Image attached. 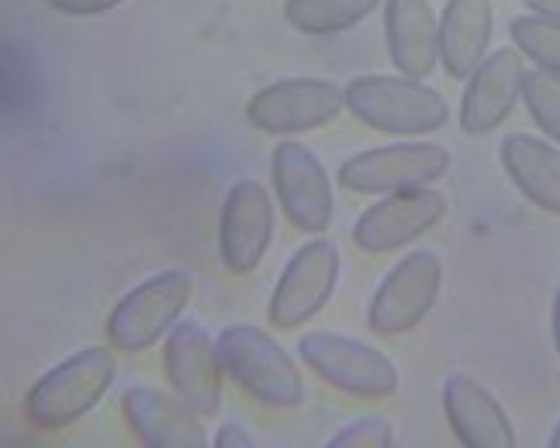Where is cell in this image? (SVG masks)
Segmentation results:
<instances>
[{
	"mask_svg": "<svg viewBox=\"0 0 560 448\" xmlns=\"http://www.w3.org/2000/svg\"><path fill=\"white\" fill-rule=\"evenodd\" d=\"M116 352L106 345L79 349L27 388L25 418L39 431H61L85 418L116 382Z\"/></svg>",
	"mask_w": 560,
	"mask_h": 448,
	"instance_id": "6da1fadb",
	"label": "cell"
},
{
	"mask_svg": "<svg viewBox=\"0 0 560 448\" xmlns=\"http://www.w3.org/2000/svg\"><path fill=\"white\" fill-rule=\"evenodd\" d=\"M224 373L267 409H298L306 397L294 355L258 325H228L215 337Z\"/></svg>",
	"mask_w": 560,
	"mask_h": 448,
	"instance_id": "7a4b0ae2",
	"label": "cell"
},
{
	"mask_svg": "<svg viewBox=\"0 0 560 448\" xmlns=\"http://www.w3.org/2000/svg\"><path fill=\"white\" fill-rule=\"evenodd\" d=\"M346 109L366 128L392 137H421L448 121V104L433 85L412 76H354L346 85Z\"/></svg>",
	"mask_w": 560,
	"mask_h": 448,
	"instance_id": "3957f363",
	"label": "cell"
},
{
	"mask_svg": "<svg viewBox=\"0 0 560 448\" xmlns=\"http://www.w3.org/2000/svg\"><path fill=\"white\" fill-rule=\"evenodd\" d=\"M298 357L322 382L349 397L382 400V397H394L400 388V369L392 357L376 345L346 333L313 330L300 337Z\"/></svg>",
	"mask_w": 560,
	"mask_h": 448,
	"instance_id": "277c9868",
	"label": "cell"
},
{
	"mask_svg": "<svg viewBox=\"0 0 560 448\" xmlns=\"http://www.w3.org/2000/svg\"><path fill=\"white\" fill-rule=\"evenodd\" d=\"M195 297V276L188 270H167L143 279L106 318V340L125 355H137L164 340L183 321Z\"/></svg>",
	"mask_w": 560,
	"mask_h": 448,
	"instance_id": "5b68a950",
	"label": "cell"
},
{
	"mask_svg": "<svg viewBox=\"0 0 560 448\" xmlns=\"http://www.w3.org/2000/svg\"><path fill=\"white\" fill-rule=\"evenodd\" d=\"M452 170V152L428 140L376 145L342 161L337 179L352 194H394L428 188Z\"/></svg>",
	"mask_w": 560,
	"mask_h": 448,
	"instance_id": "8992f818",
	"label": "cell"
},
{
	"mask_svg": "<svg viewBox=\"0 0 560 448\" xmlns=\"http://www.w3.org/2000/svg\"><path fill=\"white\" fill-rule=\"evenodd\" d=\"M443 261L430 249L409 251L382 279L366 309V328L376 337H404L433 313L443 291Z\"/></svg>",
	"mask_w": 560,
	"mask_h": 448,
	"instance_id": "52a82bcc",
	"label": "cell"
},
{
	"mask_svg": "<svg viewBox=\"0 0 560 448\" xmlns=\"http://www.w3.org/2000/svg\"><path fill=\"white\" fill-rule=\"evenodd\" d=\"M346 106V89L330 80H279L248 97L246 121L276 137L318 131L337 119Z\"/></svg>",
	"mask_w": 560,
	"mask_h": 448,
	"instance_id": "ba28073f",
	"label": "cell"
},
{
	"mask_svg": "<svg viewBox=\"0 0 560 448\" xmlns=\"http://www.w3.org/2000/svg\"><path fill=\"white\" fill-rule=\"evenodd\" d=\"M339 267L342 258L334 239L318 234L303 243L276 282L270 297V325L279 330H298L313 321L337 291Z\"/></svg>",
	"mask_w": 560,
	"mask_h": 448,
	"instance_id": "9c48e42d",
	"label": "cell"
},
{
	"mask_svg": "<svg viewBox=\"0 0 560 448\" xmlns=\"http://www.w3.org/2000/svg\"><path fill=\"white\" fill-rule=\"evenodd\" d=\"M273 194L285 219L303 234H325L334 219V185L310 145L282 140L270 155Z\"/></svg>",
	"mask_w": 560,
	"mask_h": 448,
	"instance_id": "30bf717a",
	"label": "cell"
},
{
	"mask_svg": "<svg viewBox=\"0 0 560 448\" xmlns=\"http://www.w3.org/2000/svg\"><path fill=\"white\" fill-rule=\"evenodd\" d=\"M448 203L436 188H409L376 200L354 222V246L366 255H392L430 234L443 222Z\"/></svg>",
	"mask_w": 560,
	"mask_h": 448,
	"instance_id": "8fae6325",
	"label": "cell"
},
{
	"mask_svg": "<svg viewBox=\"0 0 560 448\" xmlns=\"http://www.w3.org/2000/svg\"><path fill=\"white\" fill-rule=\"evenodd\" d=\"M276 231V207L258 179H240L224 194L219 219V255L228 273L246 276L270 251Z\"/></svg>",
	"mask_w": 560,
	"mask_h": 448,
	"instance_id": "7c38bea8",
	"label": "cell"
},
{
	"mask_svg": "<svg viewBox=\"0 0 560 448\" xmlns=\"http://www.w3.org/2000/svg\"><path fill=\"white\" fill-rule=\"evenodd\" d=\"M164 373L170 388L183 397L197 415H215L222 409L224 364L219 343L197 321H179L164 340Z\"/></svg>",
	"mask_w": 560,
	"mask_h": 448,
	"instance_id": "4fadbf2b",
	"label": "cell"
},
{
	"mask_svg": "<svg viewBox=\"0 0 560 448\" xmlns=\"http://www.w3.org/2000/svg\"><path fill=\"white\" fill-rule=\"evenodd\" d=\"M527 64L518 49H497L469 73L460 97V131L485 137L497 131L522 101Z\"/></svg>",
	"mask_w": 560,
	"mask_h": 448,
	"instance_id": "5bb4252c",
	"label": "cell"
},
{
	"mask_svg": "<svg viewBox=\"0 0 560 448\" xmlns=\"http://www.w3.org/2000/svg\"><path fill=\"white\" fill-rule=\"evenodd\" d=\"M121 415L131 434L149 448H203L207 431L183 397L155 385H131L121 394Z\"/></svg>",
	"mask_w": 560,
	"mask_h": 448,
	"instance_id": "9a60e30c",
	"label": "cell"
},
{
	"mask_svg": "<svg viewBox=\"0 0 560 448\" xmlns=\"http://www.w3.org/2000/svg\"><path fill=\"white\" fill-rule=\"evenodd\" d=\"M445 418L457 443L467 448H515L518 436L503 403L485 385L464 373H452L443 382Z\"/></svg>",
	"mask_w": 560,
	"mask_h": 448,
	"instance_id": "2e32d148",
	"label": "cell"
},
{
	"mask_svg": "<svg viewBox=\"0 0 560 448\" xmlns=\"http://www.w3.org/2000/svg\"><path fill=\"white\" fill-rule=\"evenodd\" d=\"M385 43L397 73L428 80L440 64V19L430 0H385Z\"/></svg>",
	"mask_w": 560,
	"mask_h": 448,
	"instance_id": "e0dca14e",
	"label": "cell"
},
{
	"mask_svg": "<svg viewBox=\"0 0 560 448\" xmlns=\"http://www.w3.org/2000/svg\"><path fill=\"white\" fill-rule=\"evenodd\" d=\"M491 37V0H445L440 15V64L452 80H469V73L488 58Z\"/></svg>",
	"mask_w": 560,
	"mask_h": 448,
	"instance_id": "ac0fdd59",
	"label": "cell"
},
{
	"mask_svg": "<svg viewBox=\"0 0 560 448\" xmlns=\"http://www.w3.org/2000/svg\"><path fill=\"white\" fill-rule=\"evenodd\" d=\"M500 164L512 185L539 210L560 215V149L534 133H509L500 143Z\"/></svg>",
	"mask_w": 560,
	"mask_h": 448,
	"instance_id": "d6986e66",
	"label": "cell"
},
{
	"mask_svg": "<svg viewBox=\"0 0 560 448\" xmlns=\"http://www.w3.org/2000/svg\"><path fill=\"white\" fill-rule=\"evenodd\" d=\"M382 3L385 0H285V19L300 34L330 37L361 25Z\"/></svg>",
	"mask_w": 560,
	"mask_h": 448,
	"instance_id": "ffe728a7",
	"label": "cell"
},
{
	"mask_svg": "<svg viewBox=\"0 0 560 448\" xmlns=\"http://www.w3.org/2000/svg\"><path fill=\"white\" fill-rule=\"evenodd\" d=\"M509 37L515 49L530 58L539 70L560 76V22L546 15H515L509 25Z\"/></svg>",
	"mask_w": 560,
	"mask_h": 448,
	"instance_id": "44dd1931",
	"label": "cell"
},
{
	"mask_svg": "<svg viewBox=\"0 0 560 448\" xmlns=\"http://www.w3.org/2000/svg\"><path fill=\"white\" fill-rule=\"evenodd\" d=\"M522 101L527 113L542 131L560 145V76L548 70H527L522 89Z\"/></svg>",
	"mask_w": 560,
	"mask_h": 448,
	"instance_id": "7402d4cb",
	"label": "cell"
},
{
	"mask_svg": "<svg viewBox=\"0 0 560 448\" xmlns=\"http://www.w3.org/2000/svg\"><path fill=\"white\" fill-rule=\"evenodd\" d=\"M394 446V427L385 418H358V422L346 424L327 448H392Z\"/></svg>",
	"mask_w": 560,
	"mask_h": 448,
	"instance_id": "603a6c76",
	"label": "cell"
},
{
	"mask_svg": "<svg viewBox=\"0 0 560 448\" xmlns=\"http://www.w3.org/2000/svg\"><path fill=\"white\" fill-rule=\"evenodd\" d=\"M46 3L65 15H104L118 10L125 0H46Z\"/></svg>",
	"mask_w": 560,
	"mask_h": 448,
	"instance_id": "cb8c5ba5",
	"label": "cell"
},
{
	"mask_svg": "<svg viewBox=\"0 0 560 448\" xmlns=\"http://www.w3.org/2000/svg\"><path fill=\"white\" fill-rule=\"evenodd\" d=\"M212 446L215 448H255V439L248 434L243 424L236 422H228L222 424L215 436H212Z\"/></svg>",
	"mask_w": 560,
	"mask_h": 448,
	"instance_id": "d4e9b609",
	"label": "cell"
},
{
	"mask_svg": "<svg viewBox=\"0 0 560 448\" xmlns=\"http://www.w3.org/2000/svg\"><path fill=\"white\" fill-rule=\"evenodd\" d=\"M527 10L536 15H546V19H555L560 22V0H524Z\"/></svg>",
	"mask_w": 560,
	"mask_h": 448,
	"instance_id": "484cf974",
	"label": "cell"
},
{
	"mask_svg": "<svg viewBox=\"0 0 560 448\" xmlns=\"http://www.w3.org/2000/svg\"><path fill=\"white\" fill-rule=\"evenodd\" d=\"M551 337H555V349L560 355V285L555 291V304H551Z\"/></svg>",
	"mask_w": 560,
	"mask_h": 448,
	"instance_id": "4316f807",
	"label": "cell"
},
{
	"mask_svg": "<svg viewBox=\"0 0 560 448\" xmlns=\"http://www.w3.org/2000/svg\"><path fill=\"white\" fill-rule=\"evenodd\" d=\"M548 446L560 448V422H558V427H555V434H551V439H548Z\"/></svg>",
	"mask_w": 560,
	"mask_h": 448,
	"instance_id": "83f0119b",
	"label": "cell"
}]
</instances>
